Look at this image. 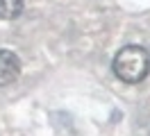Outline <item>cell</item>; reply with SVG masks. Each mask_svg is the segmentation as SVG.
Returning a JSON list of instances; mask_svg holds the SVG:
<instances>
[{"mask_svg": "<svg viewBox=\"0 0 150 136\" xmlns=\"http://www.w3.org/2000/svg\"><path fill=\"white\" fill-rule=\"evenodd\" d=\"M112 68L123 84H139L150 73V52L143 45H123L114 57Z\"/></svg>", "mask_w": 150, "mask_h": 136, "instance_id": "1", "label": "cell"}, {"mask_svg": "<svg viewBox=\"0 0 150 136\" xmlns=\"http://www.w3.org/2000/svg\"><path fill=\"white\" fill-rule=\"evenodd\" d=\"M21 70H23V63H21L18 54L7 48H0V89L11 86L21 77Z\"/></svg>", "mask_w": 150, "mask_h": 136, "instance_id": "2", "label": "cell"}, {"mask_svg": "<svg viewBox=\"0 0 150 136\" xmlns=\"http://www.w3.org/2000/svg\"><path fill=\"white\" fill-rule=\"evenodd\" d=\"M23 14V0H0V20H14Z\"/></svg>", "mask_w": 150, "mask_h": 136, "instance_id": "3", "label": "cell"}]
</instances>
